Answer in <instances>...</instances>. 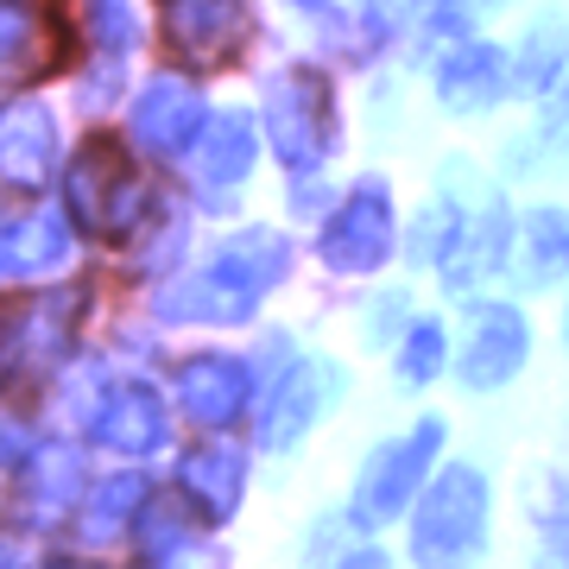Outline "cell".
<instances>
[{"label": "cell", "mask_w": 569, "mask_h": 569, "mask_svg": "<svg viewBox=\"0 0 569 569\" xmlns=\"http://www.w3.org/2000/svg\"><path fill=\"white\" fill-rule=\"evenodd\" d=\"M260 159V133L247 114H222V121H209V140H203V159H197V178L203 183H234L253 171Z\"/></svg>", "instance_id": "2e32d148"}, {"label": "cell", "mask_w": 569, "mask_h": 569, "mask_svg": "<svg viewBox=\"0 0 569 569\" xmlns=\"http://www.w3.org/2000/svg\"><path fill=\"white\" fill-rule=\"evenodd\" d=\"M462 387L493 392L526 367V317L507 305H468L462 317Z\"/></svg>", "instance_id": "277c9868"}, {"label": "cell", "mask_w": 569, "mask_h": 569, "mask_svg": "<svg viewBox=\"0 0 569 569\" xmlns=\"http://www.w3.org/2000/svg\"><path fill=\"white\" fill-rule=\"evenodd\" d=\"M317 380H323V367H291L279 387H266L260 399V443L266 449H291L298 437H305L310 425H317V411H323V399H317Z\"/></svg>", "instance_id": "7c38bea8"}, {"label": "cell", "mask_w": 569, "mask_h": 569, "mask_svg": "<svg viewBox=\"0 0 569 569\" xmlns=\"http://www.w3.org/2000/svg\"><path fill=\"white\" fill-rule=\"evenodd\" d=\"M70 317H77L70 291H44V298L7 305V317H0V367H39L51 355H63Z\"/></svg>", "instance_id": "52a82bcc"}, {"label": "cell", "mask_w": 569, "mask_h": 569, "mask_svg": "<svg viewBox=\"0 0 569 569\" xmlns=\"http://www.w3.org/2000/svg\"><path fill=\"white\" fill-rule=\"evenodd\" d=\"M63 569H77V563H63Z\"/></svg>", "instance_id": "cb8c5ba5"}, {"label": "cell", "mask_w": 569, "mask_h": 569, "mask_svg": "<svg viewBox=\"0 0 569 569\" xmlns=\"http://www.w3.org/2000/svg\"><path fill=\"white\" fill-rule=\"evenodd\" d=\"M96 437H102L108 449L140 456V449H152L164 437V406L146 387H127V392H114V399L96 411Z\"/></svg>", "instance_id": "9a60e30c"}, {"label": "cell", "mask_w": 569, "mask_h": 569, "mask_svg": "<svg viewBox=\"0 0 569 569\" xmlns=\"http://www.w3.org/2000/svg\"><path fill=\"white\" fill-rule=\"evenodd\" d=\"M336 569H387V557H380V550H367V545H355Z\"/></svg>", "instance_id": "603a6c76"}, {"label": "cell", "mask_w": 569, "mask_h": 569, "mask_svg": "<svg viewBox=\"0 0 569 569\" xmlns=\"http://www.w3.org/2000/svg\"><path fill=\"white\" fill-rule=\"evenodd\" d=\"M266 133H272V146H279L291 164L317 159V152L329 146V133H336L323 82L305 77V70H291V77L272 82V96H266Z\"/></svg>", "instance_id": "5b68a950"}, {"label": "cell", "mask_w": 569, "mask_h": 569, "mask_svg": "<svg viewBox=\"0 0 569 569\" xmlns=\"http://www.w3.org/2000/svg\"><path fill=\"white\" fill-rule=\"evenodd\" d=\"M203 127V102L183 89V82H152L133 108V133H140L152 152H178L190 146V133Z\"/></svg>", "instance_id": "4fadbf2b"}, {"label": "cell", "mask_w": 569, "mask_h": 569, "mask_svg": "<svg viewBox=\"0 0 569 569\" xmlns=\"http://www.w3.org/2000/svg\"><path fill=\"white\" fill-rule=\"evenodd\" d=\"M481 545H488V481H481V468H443L411 512V563L475 569Z\"/></svg>", "instance_id": "6da1fadb"}, {"label": "cell", "mask_w": 569, "mask_h": 569, "mask_svg": "<svg viewBox=\"0 0 569 569\" xmlns=\"http://www.w3.org/2000/svg\"><path fill=\"white\" fill-rule=\"evenodd\" d=\"M178 399L197 425H228V418H241L247 399H253V373H247V361H234V355H190V361L178 367Z\"/></svg>", "instance_id": "ba28073f"}, {"label": "cell", "mask_w": 569, "mask_h": 569, "mask_svg": "<svg viewBox=\"0 0 569 569\" xmlns=\"http://www.w3.org/2000/svg\"><path fill=\"white\" fill-rule=\"evenodd\" d=\"M392 247V203L380 183H367V190H355L336 216H329L323 228V260L336 266V272H373V266L387 260Z\"/></svg>", "instance_id": "8992f818"}, {"label": "cell", "mask_w": 569, "mask_h": 569, "mask_svg": "<svg viewBox=\"0 0 569 569\" xmlns=\"http://www.w3.org/2000/svg\"><path fill=\"white\" fill-rule=\"evenodd\" d=\"M44 32H39V13L32 0H0V70L7 77H26L32 63H44Z\"/></svg>", "instance_id": "d6986e66"}, {"label": "cell", "mask_w": 569, "mask_h": 569, "mask_svg": "<svg viewBox=\"0 0 569 569\" xmlns=\"http://www.w3.org/2000/svg\"><path fill=\"white\" fill-rule=\"evenodd\" d=\"M70 247V228L51 203L44 209H20L0 222V279H32V272H51Z\"/></svg>", "instance_id": "30bf717a"}, {"label": "cell", "mask_w": 569, "mask_h": 569, "mask_svg": "<svg viewBox=\"0 0 569 569\" xmlns=\"http://www.w3.org/2000/svg\"><path fill=\"white\" fill-rule=\"evenodd\" d=\"M58 164V133H51V114L32 102L7 108L0 114V183H13V190H26V183H44V171Z\"/></svg>", "instance_id": "8fae6325"}, {"label": "cell", "mask_w": 569, "mask_h": 569, "mask_svg": "<svg viewBox=\"0 0 569 569\" xmlns=\"http://www.w3.org/2000/svg\"><path fill=\"white\" fill-rule=\"evenodd\" d=\"M367 7V20L380 26V32H399V26L411 20V7H418V0H361Z\"/></svg>", "instance_id": "7402d4cb"}, {"label": "cell", "mask_w": 569, "mask_h": 569, "mask_svg": "<svg viewBox=\"0 0 569 569\" xmlns=\"http://www.w3.org/2000/svg\"><path fill=\"white\" fill-rule=\"evenodd\" d=\"M437 443H443V425L425 418L411 437L373 449L367 468H361V488H355V512H361V519H392V512H406V500L418 493V481H425Z\"/></svg>", "instance_id": "3957f363"}, {"label": "cell", "mask_w": 569, "mask_h": 569, "mask_svg": "<svg viewBox=\"0 0 569 569\" xmlns=\"http://www.w3.org/2000/svg\"><path fill=\"white\" fill-rule=\"evenodd\" d=\"M437 367H443V329L437 323H411L406 348H399V380H406V387H425Z\"/></svg>", "instance_id": "44dd1931"}, {"label": "cell", "mask_w": 569, "mask_h": 569, "mask_svg": "<svg viewBox=\"0 0 569 569\" xmlns=\"http://www.w3.org/2000/svg\"><path fill=\"white\" fill-rule=\"evenodd\" d=\"M216 272H222L228 284H241L247 298H260V284H272V279L284 272V247L272 241V234H247V241L222 247Z\"/></svg>", "instance_id": "ac0fdd59"}, {"label": "cell", "mask_w": 569, "mask_h": 569, "mask_svg": "<svg viewBox=\"0 0 569 569\" xmlns=\"http://www.w3.org/2000/svg\"><path fill=\"white\" fill-rule=\"evenodd\" d=\"M241 488H247V456L228 443H209L197 449L190 462H183V493L197 500V512L209 519H228V512L241 507Z\"/></svg>", "instance_id": "5bb4252c"}, {"label": "cell", "mask_w": 569, "mask_h": 569, "mask_svg": "<svg viewBox=\"0 0 569 569\" xmlns=\"http://www.w3.org/2000/svg\"><path fill=\"white\" fill-rule=\"evenodd\" d=\"M63 190H70V216H77L89 234H108V241H121L127 228L146 216V183L114 140L82 146L77 159H70Z\"/></svg>", "instance_id": "7a4b0ae2"}, {"label": "cell", "mask_w": 569, "mask_h": 569, "mask_svg": "<svg viewBox=\"0 0 569 569\" xmlns=\"http://www.w3.org/2000/svg\"><path fill=\"white\" fill-rule=\"evenodd\" d=\"M247 32V0H164V39L183 58H222Z\"/></svg>", "instance_id": "9c48e42d"}, {"label": "cell", "mask_w": 569, "mask_h": 569, "mask_svg": "<svg viewBox=\"0 0 569 569\" xmlns=\"http://www.w3.org/2000/svg\"><path fill=\"white\" fill-rule=\"evenodd\" d=\"M512 260H526V279L531 284H550L557 272H563V216L557 209H538L526 222V247H512L507 266Z\"/></svg>", "instance_id": "ffe728a7"}, {"label": "cell", "mask_w": 569, "mask_h": 569, "mask_svg": "<svg viewBox=\"0 0 569 569\" xmlns=\"http://www.w3.org/2000/svg\"><path fill=\"white\" fill-rule=\"evenodd\" d=\"M500 89H507V58L493 44H462V58H449V70H443L449 108H488Z\"/></svg>", "instance_id": "e0dca14e"}]
</instances>
